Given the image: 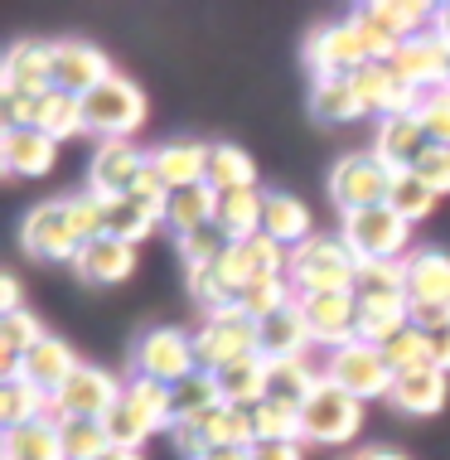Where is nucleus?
I'll return each mask as SVG.
<instances>
[{
  "label": "nucleus",
  "instance_id": "f257e3e1",
  "mask_svg": "<svg viewBox=\"0 0 450 460\" xmlns=\"http://www.w3.org/2000/svg\"><path fill=\"white\" fill-rule=\"evenodd\" d=\"M107 437L121 451H141L155 431H170V388L155 378H127L121 402L102 417Z\"/></svg>",
  "mask_w": 450,
  "mask_h": 460
},
{
  "label": "nucleus",
  "instance_id": "f03ea898",
  "mask_svg": "<svg viewBox=\"0 0 450 460\" xmlns=\"http://www.w3.org/2000/svg\"><path fill=\"white\" fill-rule=\"evenodd\" d=\"M358 277V257L344 238H330V233H315L310 243L291 247V262H286V281L296 286V296L310 291H354Z\"/></svg>",
  "mask_w": 450,
  "mask_h": 460
},
{
  "label": "nucleus",
  "instance_id": "7ed1b4c3",
  "mask_svg": "<svg viewBox=\"0 0 450 460\" xmlns=\"http://www.w3.org/2000/svg\"><path fill=\"white\" fill-rule=\"evenodd\" d=\"M247 354H261V325L243 305L214 310V315H204V325L194 330V358L204 373H218V368H228Z\"/></svg>",
  "mask_w": 450,
  "mask_h": 460
},
{
  "label": "nucleus",
  "instance_id": "20e7f679",
  "mask_svg": "<svg viewBox=\"0 0 450 460\" xmlns=\"http://www.w3.org/2000/svg\"><path fill=\"white\" fill-rule=\"evenodd\" d=\"M83 117H87V131H97L102 141H131V131L146 121V93L131 78L111 73L107 83H97L83 97Z\"/></svg>",
  "mask_w": 450,
  "mask_h": 460
},
{
  "label": "nucleus",
  "instance_id": "39448f33",
  "mask_svg": "<svg viewBox=\"0 0 450 460\" xmlns=\"http://www.w3.org/2000/svg\"><path fill=\"white\" fill-rule=\"evenodd\" d=\"M170 437H174V446H180V456L199 460L204 451H214V446H237V451H252V446H257V427H252V412H247V407L218 402V407H208V412L180 421Z\"/></svg>",
  "mask_w": 450,
  "mask_h": 460
},
{
  "label": "nucleus",
  "instance_id": "423d86ee",
  "mask_svg": "<svg viewBox=\"0 0 450 460\" xmlns=\"http://www.w3.org/2000/svg\"><path fill=\"white\" fill-rule=\"evenodd\" d=\"M340 238L354 247L358 262H402L411 223H402L387 204L378 208H358V214H344V233Z\"/></svg>",
  "mask_w": 450,
  "mask_h": 460
},
{
  "label": "nucleus",
  "instance_id": "0eeeda50",
  "mask_svg": "<svg viewBox=\"0 0 450 460\" xmlns=\"http://www.w3.org/2000/svg\"><path fill=\"white\" fill-rule=\"evenodd\" d=\"M393 170L383 165L373 151H358V155H344L340 165L330 170V194L340 204V214H358V208H378L387 204L393 194Z\"/></svg>",
  "mask_w": 450,
  "mask_h": 460
},
{
  "label": "nucleus",
  "instance_id": "6e6552de",
  "mask_svg": "<svg viewBox=\"0 0 450 460\" xmlns=\"http://www.w3.org/2000/svg\"><path fill=\"white\" fill-rule=\"evenodd\" d=\"M300 417H305V441L310 446H344L349 437H358V427H364V402L324 378L320 388L310 393V402L300 407Z\"/></svg>",
  "mask_w": 450,
  "mask_h": 460
},
{
  "label": "nucleus",
  "instance_id": "1a4fd4ad",
  "mask_svg": "<svg viewBox=\"0 0 450 460\" xmlns=\"http://www.w3.org/2000/svg\"><path fill=\"white\" fill-rule=\"evenodd\" d=\"M131 368L136 378H155L174 388L184 383L190 373H199V358H194V334L184 330H146L131 349Z\"/></svg>",
  "mask_w": 450,
  "mask_h": 460
},
{
  "label": "nucleus",
  "instance_id": "9d476101",
  "mask_svg": "<svg viewBox=\"0 0 450 460\" xmlns=\"http://www.w3.org/2000/svg\"><path fill=\"white\" fill-rule=\"evenodd\" d=\"M324 378H330L334 388L354 393L358 402H368V397H387V393H393V368H387L383 349H373V344H364V340L330 349Z\"/></svg>",
  "mask_w": 450,
  "mask_h": 460
},
{
  "label": "nucleus",
  "instance_id": "9b49d317",
  "mask_svg": "<svg viewBox=\"0 0 450 460\" xmlns=\"http://www.w3.org/2000/svg\"><path fill=\"white\" fill-rule=\"evenodd\" d=\"M121 388H127V383H117L107 368L83 364L64 388L54 393V421H102L111 407L121 402Z\"/></svg>",
  "mask_w": 450,
  "mask_h": 460
},
{
  "label": "nucleus",
  "instance_id": "f8f14e48",
  "mask_svg": "<svg viewBox=\"0 0 450 460\" xmlns=\"http://www.w3.org/2000/svg\"><path fill=\"white\" fill-rule=\"evenodd\" d=\"M20 243L30 257L40 262H73L83 252V238L73 233V218H68V199H49V204L30 208L20 228Z\"/></svg>",
  "mask_w": 450,
  "mask_h": 460
},
{
  "label": "nucleus",
  "instance_id": "ddd939ff",
  "mask_svg": "<svg viewBox=\"0 0 450 460\" xmlns=\"http://www.w3.org/2000/svg\"><path fill=\"white\" fill-rule=\"evenodd\" d=\"M305 58H310V68H315V78H349V73H358L364 64H373V54L364 44V30H358L354 20L315 30V34H310V44H305Z\"/></svg>",
  "mask_w": 450,
  "mask_h": 460
},
{
  "label": "nucleus",
  "instance_id": "4468645a",
  "mask_svg": "<svg viewBox=\"0 0 450 460\" xmlns=\"http://www.w3.org/2000/svg\"><path fill=\"white\" fill-rule=\"evenodd\" d=\"M300 310L310 320V334L315 344H354L358 340V296L354 291H310V296H296Z\"/></svg>",
  "mask_w": 450,
  "mask_h": 460
},
{
  "label": "nucleus",
  "instance_id": "2eb2a0df",
  "mask_svg": "<svg viewBox=\"0 0 450 460\" xmlns=\"http://www.w3.org/2000/svg\"><path fill=\"white\" fill-rule=\"evenodd\" d=\"M150 155L131 141H102L93 151V165H87V190L102 199H121L136 190V180L146 175Z\"/></svg>",
  "mask_w": 450,
  "mask_h": 460
},
{
  "label": "nucleus",
  "instance_id": "dca6fc26",
  "mask_svg": "<svg viewBox=\"0 0 450 460\" xmlns=\"http://www.w3.org/2000/svg\"><path fill=\"white\" fill-rule=\"evenodd\" d=\"M349 83H354L358 102H364V111H378V117H407V111H417L421 93L407 88L402 73H397L393 64H364L358 73H349Z\"/></svg>",
  "mask_w": 450,
  "mask_h": 460
},
{
  "label": "nucleus",
  "instance_id": "f3484780",
  "mask_svg": "<svg viewBox=\"0 0 450 460\" xmlns=\"http://www.w3.org/2000/svg\"><path fill=\"white\" fill-rule=\"evenodd\" d=\"M0 93H30V97L54 93V44H40V40L10 44L5 64H0Z\"/></svg>",
  "mask_w": 450,
  "mask_h": 460
},
{
  "label": "nucleus",
  "instance_id": "a211bd4d",
  "mask_svg": "<svg viewBox=\"0 0 450 460\" xmlns=\"http://www.w3.org/2000/svg\"><path fill=\"white\" fill-rule=\"evenodd\" d=\"M446 64H450V40L446 34H411V40L393 54V68L402 73V83L407 88H417V93H436V88H446Z\"/></svg>",
  "mask_w": 450,
  "mask_h": 460
},
{
  "label": "nucleus",
  "instance_id": "6ab92c4d",
  "mask_svg": "<svg viewBox=\"0 0 450 460\" xmlns=\"http://www.w3.org/2000/svg\"><path fill=\"white\" fill-rule=\"evenodd\" d=\"M111 78V64L102 49L83 44V40H58L54 44V88L68 97H87L97 83Z\"/></svg>",
  "mask_w": 450,
  "mask_h": 460
},
{
  "label": "nucleus",
  "instance_id": "aec40b11",
  "mask_svg": "<svg viewBox=\"0 0 450 460\" xmlns=\"http://www.w3.org/2000/svg\"><path fill=\"white\" fill-rule=\"evenodd\" d=\"M431 136L427 127L417 121V111H407V117H387L378 121V141H373V155L383 160L393 175H407V170H417V160L431 151Z\"/></svg>",
  "mask_w": 450,
  "mask_h": 460
},
{
  "label": "nucleus",
  "instance_id": "412c9836",
  "mask_svg": "<svg viewBox=\"0 0 450 460\" xmlns=\"http://www.w3.org/2000/svg\"><path fill=\"white\" fill-rule=\"evenodd\" d=\"M450 397V373L421 364V368H407V373H393V393H387V402L397 407V412L407 417H431L441 412Z\"/></svg>",
  "mask_w": 450,
  "mask_h": 460
},
{
  "label": "nucleus",
  "instance_id": "4be33fe9",
  "mask_svg": "<svg viewBox=\"0 0 450 460\" xmlns=\"http://www.w3.org/2000/svg\"><path fill=\"white\" fill-rule=\"evenodd\" d=\"M54 160H58V141H54V136H44L40 127L0 131V165H5V175H20V180L49 175Z\"/></svg>",
  "mask_w": 450,
  "mask_h": 460
},
{
  "label": "nucleus",
  "instance_id": "5701e85b",
  "mask_svg": "<svg viewBox=\"0 0 450 460\" xmlns=\"http://www.w3.org/2000/svg\"><path fill=\"white\" fill-rule=\"evenodd\" d=\"M73 267H78V277L87 286H117L136 271V247L117 243V238H93V243H83V252L73 257Z\"/></svg>",
  "mask_w": 450,
  "mask_h": 460
},
{
  "label": "nucleus",
  "instance_id": "b1692460",
  "mask_svg": "<svg viewBox=\"0 0 450 460\" xmlns=\"http://www.w3.org/2000/svg\"><path fill=\"white\" fill-rule=\"evenodd\" d=\"M214 378H218L223 402H228V407H247V412H252L257 402H267V388H271V358H267V354H247V358H237V364L218 368Z\"/></svg>",
  "mask_w": 450,
  "mask_h": 460
},
{
  "label": "nucleus",
  "instance_id": "393cba45",
  "mask_svg": "<svg viewBox=\"0 0 450 460\" xmlns=\"http://www.w3.org/2000/svg\"><path fill=\"white\" fill-rule=\"evenodd\" d=\"M310 344H315V334H310V320L300 301L281 305L271 320H261V354L267 358H305Z\"/></svg>",
  "mask_w": 450,
  "mask_h": 460
},
{
  "label": "nucleus",
  "instance_id": "a878e982",
  "mask_svg": "<svg viewBox=\"0 0 450 460\" xmlns=\"http://www.w3.org/2000/svg\"><path fill=\"white\" fill-rule=\"evenodd\" d=\"M78 368H83V364L73 358L68 344H64V340H49V334H44L40 344H34L30 354L20 358V378H30L34 388H44L49 397H54L58 388H64V383H68Z\"/></svg>",
  "mask_w": 450,
  "mask_h": 460
},
{
  "label": "nucleus",
  "instance_id": "bb28decb",
  "mask_svg": "<svg viewBox=\"0 0 450 460\" xmlns=\"http://www.w3.org/2000/svg\"><path fill=\"white\" fill-rule=\"evenodd\" d=\"M150 165H155V175L170 184V194L174 190H194V184L208 180V146L170 141V146H160V151L150 155Z\"/></svg>",
  "mask_w": 450,
  "mask_h": 460
},
{
  "label": "nucleus",
  "instance_id": "cd10ccee",
  "mask_svg": "<svg viewBox=\"0 0 450 460\" xmlns=\"http://www.w3.org/2000/svg\"><path fill=\"white\" fill-rule=\"evenodd\" d=\"M310 223H315V218H310V208L300 204L296 194H286V190H271L267 194V218H261V233H267L271 243H281L286 252L315 238V228H310Z\"/></svg>",
  "mask_w": 450,
  "mask_h": 460
},
{
  "label": "nucleus",
  "instance_id": "c85d7f7f",
  "mask_svg": "<svg viewBox=\"0 0 450 460\" xmlns=\"http://www.w3.org/2000/svg\"><path fill=\"white\" fill-rule=\"evenodd\" d=\"M407 301L411 305H450V257L411 252L407 257Z\"/></svg>",
  "mask_w": 450,
  "mask_h": 460
},
{
  "label": "nucleus",
  "instance_id": "c756f323",
  "mask_svg": "<svg viewBox=\"0 0 450 460\" xmlns=\"http://www.w3.org/2000/svg\"><path fill=\"white\" fill-rule=\"evenodd\" d=\"M354 15L373 20L383 34H393L397 44H407L411 34H427V20H436V10L421 5V0H368V5H358Z\"/></svg>",
  "mask_w": 450,
  "mask_h": 460
},
{
  "label": "nucleus",
  "instance_id": "7c9ffc66",
  "mask_svg": "<svg viewBox=\"0 0 450 460\" xmlns=\"http://www.w3.org/2000/svg\"><path fill=\"white\" fill-rule=\"evenodd\" d=\"M0 456H5V460H68L54 417H40V421H24V427H10L5 441H0Z\"/></svg>",
  "mask_w": 450,
  "mask_h": 460
},
{
  "label": "nucleus",
  "instance_id": "2f4dec72",
  "mask_svg": "<svg viewBox=\"0 0 450 460\" xmlns=\"http://www.w3.org/2000/svg\"><path fill=\"white\" fill-rule=\"evenodd\" d=\"M411 325L407 296H378V301H358V340L383 349L387 340H397Z\"/></svg>",
  "mask_w": 450,
  "mask_h": 460
},
{
  "label": "nucleus",
  "instance_id": "473e14b6",
  "mask_svg": "<svg viewBox=\"0 0 450 460\" xmlns=\"http://www.w3.org/2000/svg\"><path fill=\"white\" fill-rule=\"evenodd\" d=\"M218 223V190L208 184H194V190H174L170 194V208H165V228L174 238H190V233Z\"/></svg>",
  "mask_w": 450,
  "mask_h": 460
},
{
  "label": "nucleus",
  "instance_id": "72a5a7b5",
  "mask_svg": "<svg viewBox=\"0 0 450 460\" xmlns=\"http://www.w3.org/2000/svg\"><path fill=\"white\" fill-rule=\"evenodd\" d=\"M261 218H267V194H261V190L218 194V228L228 233L233 243L257 238V233H261Z\"/></svg>",
  "mask_w": 450,
  "mask_h": 460
},
{
  "label": "nucleus",
  "instance_id": "f704fd0d",
  "mask_svg": "<svg viewBox=\"0 0 450 460\" xmlns=\"http://www.w3.org/2000/svg\"><path fill=\"white\" fill-rule=\"evenodd\" d=\"M208 190L237 194V190H257V160L243 146H208Z\"/></svg>",
  "mask_w": 450,
  "mask_h": 460
},
{
  "label": "nucleus",
  "instance_id": "c9c22d12",
  "mask_svg": "<svg viewBox=\"0 0 450 460\" xmlns=\"http://www.w3.org/2000/svg\"><path fill=\"white\" fill-rule=\"evenodd\" d=\"M40 417H54V397L44 388H34L30 378L0 383V421H5V431L24 427V421H40Z\"/></svg>",
  "mask_w": 450,
  "mask_h": 460
},
{
  "label": "nucleus",
  "instance_id": "e433bc0d",
  "mask_svg": "<svg viewBox=\"0 0 450 460\" xmlns=\"http://www.w3.org/2000/svg\"><path fill=\"white\" fill-rule=\"evenodd\" d=\"M160 218L155 208H146L141 199H131V194H121V199H107V238H117V243H146L150 233L160 228Z\"/></svg>",
  "mask_w": 450,
  "mask_h": 460
},
{
  "label": "nucleus",
  "instance_id": "4c0bfd02",
  "mask_svg": "<svg viewBox=\"0 0 450 460\" xmlns=\"http://www.w3.org/2000/svg\"><path fill=\"white\" fill-rule=\"evenodd\" d=\"M320 383H324V373H315L310 358H271V388H267V397L305 407L310 393H315Z\"/></svg>",
  "mask_w": 450,
  "mask_h": 460
},
{
  "label": "nucleus",
  "instance_id": "58836bf2",
  "mask_svg": "<svg viewBox=\"0 0 450 460\" xmlns=\"http://www.w3.org/2000/svg\"><path fill=\"white\" fill-rule=\"evenodd\" d=\"M223 402V393H218V378L214 373H190L184 383H174L170 388V431L180 427V421H190L199 412H208V407H218Z\"/></svg>",
  "mask_w": 450,
  "mask_h": 460
},
{
  "label": "nucleus",
  "instance_id": "ea45409f",
  "mask_svg": "<svg viewBox=\"0 0 450 460\" xmlns=\"http://www.w3.org/2000/svg\"><path fill=\"white\" fill-rule=\"evenodd\" d=\"M252 427H257V441H300L305 446V417H300L296 402H277V397L257 402Z\"/></svg>",
  "mask_w": 450,
  "mask_h": 460
},
{
  "label": "nucleus",
  "instance_id": "a19ab883",
  "mask_svg": "<svg viewBox=\"0 0 450 460\" xmlns=\"http://www.w3.org/2000/svg\"><path fill=\"white\" fill-rule=\"evenodd\" d=\"M310 111H315L320 121H354V117H364V102H358V93L349 78H315Z\"/></svg>",
  "mask_w": 450,
  "mask_h": 460
},
{
  "label": "nucleus",
  "instance_id": "79ce46f5",
  "mask_svg": "<svg viewBox=\"0 0 450 460\" xmlns=\"http://www.w3.org/2000/svg\"><path fill=\"white\" fill-rule=\"evenodd\" d=\"M291 301H296V286L286 277H257V281L243 286V296H237V305H243L257 325H261V320H271L281 305H291Z\"/></svg>",
  "mask_w": 450,
  "mask_h": 460
},
{
  "label": "nucleus",
  "instance_id": "37998d69",
  "mask_svg": "<svg viewBox=\"0 0 450 460\" xmlns=\"http://www.w3.org/2000/svg\"><path fill=\"white\" fill-rule=\"evenodd\" d=\"M40 131L54 136V141H68V136L87 131V117H83V97H68V93H44V111H40Z\"/></svg>",
  "mask_w": 450,
  "mask_h": 460
},
{
  "label": "nucleus",
  "instance_id": "c03bdc74",
  "mask_svg": "<svg viewBox=\"0 0 450 460\" xmlns=\"http://www.w3.org/2000/svg\"><path fill=\"white\" fill-rule=\"evenodd\" d=\"M354 296H358V301H378V296H407V257H402V262H358Z\"/></svg>",
  "mask_w": 450,
  "mask_h": 460
},
{
  "label": "nucleus",
  "instance_id": "a18cd8bd",
  "mask_svg": "<svg viewBox=\"0 0 450 460\" xmlns=\"http://www.w3.org/2000/svg\"><path fill=\"white\" fill-rule=\"evenodd\" d=\"M436 199H441V194H436V190H427V184H421V180L407 170V175H397V180H393V194H387V208H393V214L402 218V223H421V218H427L431 208H436Z\"/></svg>",
  "mask_w": 450,
  "mask_h": 460
},
{
  "label": "nucleus",
  "instance_id": "49530a36",
  "mask_svg": "<svg viewBox=\"0 0 450 460\" xmlns=\"http://www.w3.org/2000/svg\"><path fill=\"white\" fill-rule=\"evenodd\" d=\"M58 437H64L68 460H97V456L111 451L107 421H58Z\"/></svg>",
  "mask_w": 450,
  "mask_h": 460
},
{
  "label": "nucleus",
  "instance_id": "de8ad7c7",
  "mask_svg": "<svg viewBox=\"0 0 450 460\" xmlns=\"http://www.w3.org/2000/svg\"><path fill=\"white\" fill-rule=\"evenodd\" d=\"M180 252H184V262H190V271L218 267L223 257L233 252V238L218 228V223H208V228H199V233H190V238H180Z\"/></svg>",
  "mask_w": 450,
  "mask_h": 460
},
{
  "label": "nucleus",
  "instance_id": "09e8293b",
  "mask_svg": "<svg viewBox=\"0 0 450 460\" xmlns=\"http://www.w3.org/2000/svg\"><path fill=\"white\" fill-rule=\"evenodd\" d=\"M383 358H387V368H393V373H407V368H421V364H431L427 330L407 325L402 334H397V340H387V344H383Z\"/></svg>",
  "mask_w": 450,
  "mask_h": 460
},
{
  "label": "nucleus",
  "instance_id": "8fccbe9b",
  "mask_svg": "<svg viewBox=\"0 0 450 460\" xmlns=\"http://www.w3.org/2000/svg\"><path fill=\"white\" fill-rule=\"evenodd\" d=\"M68 218H73V233H78L83 243L93 238H107V199L102 194H73L68 199Z\"/></svg>",
  "mask_w": 450,
  "mask_h": 460
},
{
  "label": "nucleus",
  "instance_id": "3c124183",
  "mask_svg": "<svg viewBox=\"0 0 450 460\" xmlns=\"http://www.w3.org/2000/svg\"><path fill=\"white\" fill-rule=\"evenodd\" d=\"M417 121L427 127V136H431L436 146H450V88L421 93V102H417Z\"/></svg>",
  "mask_w": 450,
  "mask_h": 460
},
{
  "label": "nucleus",
  "instance_id": "603ef678",
  "mask_svg": "<svg viewBox=\"0 0 450 460\" xmlns=\"http://www.w3.org/2000/svg\"><path fill=\"white\" fill-rule=\"evenodd\" d=\"M40 111H44V97L0 93V121H5V131H15V127H40Z\"/></svg>",
  "mask_w": 450,
  "mask_h": 460
},
{
  "label": "nucleus",
  "instance_id": "864d4df0",
  "mask_svg": "<svg viewBox=\"0 0 450 460\" xmlns=\"http://www.w3.org/2000/svg\"><path fill=\"white\" fill-rule=\"evenodd\" d=\"M411 175L427 184V190H436V194H450V146H431V151L417 160Z\"/></svg>",
  "mask_w": 450,
  "mask_h": 460
},
{
  "label": "nucleus",
  "instance_id": "5fc2aeb1",
  "mask_svg": "<svg viewBox=\"0 0 450 460\" xmlns=\"http://www.w3.org/2000/svg\"><path fill=\"white\" fill-rule=\"evenodd\" d=\"M131 199H141L146 208H155L160 218H165V208H170V184L155 175V165H146V175L136 180V190H131Z\"/></svg>",
  "mask_w": 450,
  "mask_h": 460
},
{
  "label": "nucleus",
  "instance_id": "6e6d98bb",
  "mask_svg": "<svg viewBox=\"0 0 450 460\" xmlns=\"http://www.w3.org/2000/svg\"><path fill=\"white\" fill-rule=\"evenodd\" d=\"M252 460H305V446L300 441H257Z\"/></svg>",
  "mask_w": 450,
  "mask_h": 460
},
{
  "label": "nucleus",
  "instance_id": "4d7b16f0",
  "mask_svg": "<svg viewBox=\"0 0 450 460\" xmlns=\"http://www.w3.org/2000/svg\"><path fill=\"white\" fill-rule=\"evenodd\" d=\"M427 349H431V368L450 373V325H441V330L427 334Z\"/></svg>",
  "mask_w": 450,
  "mask_h": 460
},
{
  "label": "nucleus",
  "instance_id": "13d9d810",
  "mask_svg": "<svg viewBox=\"0 0 450 460\" xmlns=\"http://www.w3.org/2000/svg\"><path fill=\"white\" fill-rule=\"evenodd\" d=\"M0 310H5V315L20 310V277H10V271L0 277Z\"/></svg>",
  "mask_w": 450,
  "mask_h": 460
},
{
  "label": "nucleus",
  "instance_id": "bf43d9fd",
  "mask_svg": "<svg viewBox=\"0 0 450 460\" xmlns=\"http://www.w3.org/2000/svg\"><path fill=\"white\" fill-rule=\"evenodd\" d=\"M199 460H252V451H237V446H214V451H204Z\"/></svg>",
  "mask_w": 450,
  "mask_h": 460
},
{
  "label": "nucleus",
  "instance_id": "052dcab7",
  "mask_svg": "<svg viewBox=\"0 0 450 460\" xmlns=\"http://www.w3.org/2000/svg\"><path fill=\"white\" fill-rule=\"evenodd\" d=\"M354 460H407V456H397V451H383V446H373V451H358Z\"/></svg>",
  "mask_w": 450,
  "mask_h": 460
},
{
  "label": "nucleus",
  "instance_id": "680f3d73",
  "mask_svg": "<svg viewBox=\"0 0 450 460\" xmlns=\"http://www.w3.org/2000/svg\"><path fill=\"white\" fill-rule=\"evenodd\" d=\"M431 30H436V34H446V40H450V5H441V10H436V24H431Z\"/></svg>",
  "mask_w": 450,
  "mask_h": 460
},
{
  "label": "nucleus",
  "instance_id": "e2e57ef3",
  "mask_svg": "<svg viewBox=\"0 0 450 460\" xmlns=\"http://www.w3.org/2000/svg\"><path fill=\"white\" fill-rule=\"evenodd\" d=\"M97 460H141V451H121V446H111V451L97 456Z\"/></svg>",
  "mask_w": 450,
  "mask_h": 460
},
{
  "label": "nucleus",
  "instance_id": "0e129e2a",
  "mask_svg": "<svg viewBox=\"0 0 450 460\" xmlns=\"http://www.w3.org/2000/svg\"><path fill=\"white\" fill-rule=\"evenodd\" d=\"M446 88H450V64H446Z\"/></svg>",
  "mask_w": 450,
  "mask_h": 460
}]
</instances>
